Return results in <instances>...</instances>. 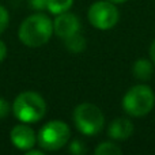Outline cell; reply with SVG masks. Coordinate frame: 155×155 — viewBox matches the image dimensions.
Instances as JSON below:
<instances>
[{"label": "cell", "mask_w": 155, "mask_h": 155, "mask_svg": "<svg viewBox=\"0 0 155 155\" xmlns=\"http://www.w3.org/2000/svg\"><path fill=\"white\" fill-rule=\"evenodd\" d=\"M64 41H65V48L68 51L74 52V53H79V52H82L86 48V40L83 38V35L79 34V31L70 35Z\"/></svg>", "instance_id": "obj_11"}, {"label": "cell", "mask_w": 155, "mask_h": 155, "mask_svg": "<svg viewBox=\"0 0 155 155\" xmlns=\"http://www.w3.org/2000/svg\"><path fill=\"white\" fill-rule=\"evenodd\" d=\"M5 54H7V46H5V44L3 41H0V63L4 60Z\"/></svg>", "instance_id": "obj_18"}, {"label": "cell", "mask_w": 155, "mask_h": 155, "mask_svg": "<svg viewBox=\"0 0 155 155\" xmlns=\"http://www.w3.org/2000/svg\"><path fill=\"white\" fill-rule=\"evenodd\" d=\"M70 150H71V153L80 155V154L84 153V146H83V143L80 142V140H75V142H72Z\"/></svg>", "instance_id": "obj_16"}, {"label": "cell", "mask_w": 155, "mask_h": 155, "mask_svg": "<svg viewBox=\"0 0 155 155\" xmlns=\"http://www.w3.org/2000/svg\"><path fill=\"white\" fill-rule=\"evenodd\" d=\"M150 57H151V60H153L154 64H155V40H154V42L151 44V48H150Z\"/></svg>", "instance_id": "obj_19"}, {"label": "cell", "mask_w": 155, "mask_h": 155, "mask_svg": "<svg viewBox=\"0 0 155 155\" xmlns=\"http://www.w3.org/2000/svg\"><path fill=\"white\" fill-rule=\"evenodd\" d=\"M70 139V127L60 120L49 121L41 128L38 134V143L44 150L54 151L60 150L68 143Z\"/></svg>", "instance_id": "obj_5"}, {"label": "cell", "mask_w": 155, "mask_h": 155, "mask_svg": "<svg viewBox=\"0 0 155 155\" xmlns=\"http://www.w3.org/2000/svg\"><path fill=\"white\" fill-rule=\"evenodd\" d=\"M12 112L22 123H37L45 116L46 104L40 94L34 91H25L15 98Z\"/></svg>", "instance_id": "obj_2"}, {"label": "cell", "mask_w": 155, "mask_h": 155, "mask_svg": "<svg viewBox=\"0 0 155 155\" xmlns=\"http://www.w3.org/2000/svg\"><path fill=\"white\" fill-rule=\"evenodd\" d=\"M10 113V104L4 98H0V118H4Z\"/></svg>", "instance_id": "obj_15"}, {"label": "cell", "mask_w": 155, "mask_h": 155, "mask_svg": "<svg viewBox=\"0 0 155 155\" xmlns=\"http://www.w3.org/2000/svg\"><path fill=\"white\" fill-rule=\"evenodd\" d=\"M11 142L16 148L27 151L34 147L37 137H35L34 131L30 127L25 125V124H19V125L14 127L11 131Z\"/></svg>", "instance_id": "obj_8"}, {"label": "cell", "mask_w": 155, "mask_h": 155, "mask_svg": "<svg viewBox=\"0 0 155 155\" xmlns=\"http://www.w3.org/2000/svg\"><path fill=\"white\" fill-rule=\"evenodd\" d=\"M30 7L34 10H44L48 5V0H29Z\"/></svg>", "instance_id": "obj_17"}, {"label": "cell", "mask_w": 155, "mask_h": 155, "mask_svg": "<svg viewBox=\"0 0 155 155\" xmlns=\"http://www.w3.org/2000/svg\"><path fill=\"white\" fill-rule=\"evenodd\" d=\"M74 121L82 134L94 136L104 128L105 117L101 109L93 104H80L74 112Z\"/></svg>", "instance_id": "obj_4"}, {"label": "cell", "mask_w": 155, "mask_h": 155, "mask_svg": "<svg viewBox=\"0 0 155 155\" xmlns=\"http://www.w3.org/2000/svg\"><path fill=\"white\" fill-rule=\"evenodd\" d=\"M155 105L154 91L146 84H137L129 88L124 95L123 107L129 116L143 117L153 110Z\"/></svg>", "instance_id": "obj_3"}, {"label": "cell", "mask_w": 155, "mask_h": 155, "mask_svg": "<svg viewBox=\"0 0 155 155\" xmlns=\"http://www.w3.org/2000/svg\"><path fill=\"white\" fill-rule=\"evenodd\" d=\"M118 10L112 2H95L88 10V21L95 29L109 30L118 22Z\"/></svg>", "instance_id": "obj_6"}, {"label": "cell", "mask_w": 155, "mask_h": 155, "mask_svg": "<svg viewBox=\"0 0 155 155\" xmlns=\"http://www.w3.org/2000/svg\"><path fill=\"white\" fill-rule=\"evenodd\" d=\"M8 22H10V15H8V11L4 7L0 5V34L7 29Z\"/></svg>", "instance_id": "obj_14"}, {"label": "cell", "mask_w": 155, "mask_h": 155, "mask_svg": "<svg viewBox=\"0 0 155 155\" xmlns=\"http://www.w3.org/2000/svg\"><path fill=\"white\" fill-rule=\"evenodd\" d=\"M97 155H114V154H121V148L114 143L105 142L101 143L98 147L95 148Z\"/></svg>", "instance_id": "obj_13"}, {"label": "cell", "mask_w": 155, "mask_h": 155, "mask_svg": "<svg viewBox=\"0 0 155 155\" xmlns=\"http://www.w3.org/2000/svg\"><path fill=\"white\" fill-rule=\"evenodd\" d=\"M53 34V22L44 14L30 15L19 27V40L29 48L42 46Z\"/></svg>", "instance_id": "obj_1"}, {"label": "cell", "mask_w": 155, "mask_h": 155, "mask_svg": "<svg viewBox=\"0 0 155 155\" xmlns=\"http://www.w3.org/2000/svg\"><path fill=\"white\" fill-rule=\"evenodd\" d=\"M109 2H112V3H124V2H127V0H109Z\"/></svg>", "instance_id": "obj_21"}, {"label": "cell", "mask_w": 155, "mask_h": 155, "mask_svg": "<svg viewBox=\"0 0 155 155\" xmlns=\"http://www.w3.org/2000/svg\"><path fill=\"white\" fill-rule=\"evenodd\" d=\"M132 72H134V75L137 80H148L153 76L154 67L151 64V61H148L146 59H140L134 64Z\"/></svg>", "instance_id": "obj_10"}, {"label": "cell", "mask_w": 155, "mask_h": 155, "mask_svg": "<svg viewBox=\"0 0 155 155\" xmlns=\"http://www.w3.org/2000/svg\"><path fill=\"white\" fill-rule=\"evenodd\" d=\"M79 29H80V23L78 16L68 12V11L59 14L53 22V31L56 33V35H59L63 40L78 33Z\"/></svg>", "instance_id": "obj_7"}, {"label": "cell", "mask_w": 155, "mask_h": 155, "mask_svg": "<svg viewBox=\"0 0 155 155\" xmlns=\"http://www.w3.org/2000/svg\"><path fill=\"white\" fill-rule=\"evenodd\" d=\"M134 134V124L128 118H116L109 127V136L116 140H125Z\"/></svg>", "instance_id": "obj_9"}, {"label": "cell", "mask_w": 155, "mask_h": 155, "mask_svg": "<svg viewBox=\"0 0 155 155\" xmlns=\"http://www.w3.org/2000/svg\"><path fill=\"white\" fill-rule=\"evenodd\" d=\"M72 3H74V0H48L46 8H48L52 14L59 15V14L65 12V11L70 10Z\"/></svg>", "instance_id": "obj_12"}, {"label": "cell", "mask_w": 155, "mask_h": 155, "mask_svg": "<svg viewBox=\"0 0 155 155\" xmlns=\"http://www.w3.org/2000/svg\"><path fill=\"white\" fill-rule=\"evenodd\" d=\"M42 154V151H29V153H27V155H41Z\"/></svg>", "instance_id": "obj_20"}]
</instances>
